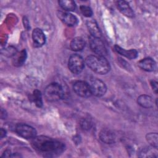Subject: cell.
Instances as JSON below:
<instances>
[{"label": "cell", "mask_w": 158, "mask_h": 158, "mask_svg": "<svg viewBox=\"0 0 158 158\" xmlns=\"http://www.w3.org/2000/svg\"><path fill=\"white\" fill-rule=\"evenodd\" d=\"M138 104L144 108H151L153 106V100L148 95H140L137 99Z\"/></svg>", "instance_id": "cell-16"}, {"label": "cell", "mask_w": 158, "mask_h": 158, "mask_svg": "<svg viewBox=\"0 0 158 158\" xmlns=\"http://www.w3.org/2000/svg\"><path fill=\"white\" fill-rule=\"evenodd\" d=\"M33 148L44 157L60 156L65 150V144L54 138L46 136H35L31 141Z\"/></svg>", "instance_id": "cell-1"}, {"label": "cell", "mask_w": 158, "mask_h": 158, "mask_svg": "<svg viewBox=\"0 0 158 158\" xmlns=\"http://www.w3.org/2000/svg\"><path fill=\"white\" fill-rule=\"evenodd\" d=\"M114 49L115 51L118 53L119 54L126 57L128 59H133L137 57L138 56V52L135 49H130V50H126L125 49H123L120 46L118 45H115Z\"/></svg>", "instance_id": "cell-14"}, {"label": "cell", "mask_w": 158, "mask_h": 158, "mask_svg": "<svg viewBox=\"0 0 158 158\" xmlns=\"http://www.w3.org/2000/svg\"><path fill=\"white\" fill-rule=\"evenodd\" d=\"M31 99H32L33 101L35 102V105L38 107H42V106H43L42 96H41V92L39 90L35 89L33 91V93L32 94Z\"/></svg>", "instance_id": "cell-20"}, {"label": "cell", "mask_w": 158, "mask_h": 158, "mask_svg": "<svg viewBox=\"0 0 158 158\" xmlns=\"http://www.w3.org/2000/svg\"><path fill=\"white\" fill-rule=\"evenodd\" d=\"M86 26L88 31L91 33V36L100 38L101 33L96 22L94 20L91 19L88 20L86 22Z\"/></svg>", "instance_id": "cell-13"}, {"label": "cell", "mask_w": 158, "mask_h": 158, "mask_svg": "<svg viewBox=\"0 0 158 158\" xmlns=\"http://www.w3.org/2000/svg\"><path fill=\"white\" fill-rule=\"evenodd\" d=\"M138 65L143 70L152 72L155 70L156 67V63L152 59L147 57L139 60L138 63Z\"/></svg>", "instance_id": "cell-11"}, {"label": "cell", "mask_w": 158, "mask_h": 158, "mask_svg": "<svg viewBox=\"0 0 158 158\" xmlns=\"http://www.w3.org/2000/svg\"><path fill=\"white\" fill-rule=\"evenodd\" d=\"M116 6L119 11L125 16L128 17H133L134 16V12L127 2L125 1H117L116 2Z\"/></svg>", "instance_id": "cell-12"}, {"label": "cell", "mask_w": 158, "mask_h": 158, "mask_svg": "<svg viewBox=\"0 0 158 158\" xmlns=\"http://www.w3.org/2000/svg\"><path fill=\"white\" fill-rule=\"evenodd\" d=\"M6 116H7V114H6V111L2 109L1 110V118L4 119L6 117Z\"/></svg>", "instance_id": "cell-26"}, {"label": "cell", "mask_w": 158, "mask_h": 158, "mask_svg": "<svg viewBox=\"0 0 158 158\" xmlns=\"http://www.w3.org/2000/svg\"><path fill=\"white\" fill-rule=\"evenodd\" d=\"M64 91L62 86L56 83H51L44 89V96L49 102H56L63 98Z\"/></svg>", "instance_id": "cell-3"}, {"label": "cell", "mask_w": 158, "mask_h": 158, "mask_svg": "<svg viewBox=\"0 0 158 158\" xmlns=\"http://www.w3.org/2000/svg\"><path fill=\"white\" fill-rule=\"evenodd\" d=\"M59 4L64 10L67 11H73L76 9L75 2L73 1L60 0L59 1Z\"/></svg>", "instance_id": "cell-19"}, {"label": "cell", "mask_w": 158, "mask_h": 158, "mask_svg": "<svg viewBox=\"0 0 158 158\" xmlns=\"http://www.w3.org/2000/svg\"><path fill=\"white\" fill-rule=\"evenodd\" d=\"M57 15L59 18L65 24H66L68 26H70V27L74 26L78 23L77 18L74 15L69 12L59 11L57 13Z\"/></svg>", "instance_id": "cell-9"}, {"label": "cell", "mask_w": 158, "mask_h": 158, "mask_svg": "<svg viewBox=\"0 0 158 158\" xmlns=\"http://www.w3.org/2000/svg\"><path fill=\"white\" fill-rule=\"evenodd\" d=\"M81 127L84 130H89L92 126V122L88 118H83L80 122Z\"/></svg>", "instance_id": "cell-24"}, {"label": "cell", "mask_w": 158, "mask_h": 158, "mask_svg": "<svg viewBox=\"0 0 158 158\" xmlns=\"http://www.w3.org/2000/svg\"><path fill=\"white\" fill-rule=\"evenodd\" d=\"M157 148L152 147L151 148H146L143 149L139 152V157H156L157 156V152L156 150Z\"/></svg>", "instance_id": "cell-18"}, {"label": "cell", "mask_w": 158, "mask_h": 158, "mask_svg": "<svg viewBox=\"0 0 158 158\" xmlns=\"http://www.w3.org/2000/svg\"><path fill=\"white\" fill-rule=\"evenodd\" d=\"M100 139L106 144H112L115 141V134L109 130H102L99 133Z\"/></svg>", "instance_id": "cell-15"}, {"label": "cell", "mask_w": 158, "mask_h": 158, "mask_svg": "<svg viewBox=\"0 0 158 158\" xmlns=\"http://www.w3.org/2000/svg\"><path fill=\"white\" fill-rule=\"evenodd\" d=\"M89 85L92 94L96 96L101 97L106 93L107 87L105 83L99 79L94 78L91 80Z\"/></svg>", "instance_id": "cell-8"}, {"label": "cell", "mask_w": 158, "mask_h": 158, "mask_svg": "<svg viewBox=\"0 0 158 158\" xmlns=\"http://www.w3.org/2000/svg\"><path fill=\"white\" fill-rule=\"evenodd\" d=\"M151 86L152 88V89L154 91V92L156 93H157V89H158V85H157V82L154 81V80H152L151 81Z\"/></svg>", "instance_id": "cell-25"}, {"label": "cell", "mask_w": 158, "mask_h": 158, "mask_svg": "<svg viewBox=\"0 0 158 158\" xmlns=\"http://www.w3.org/2000/svg\"><path fill=\"white\" fill-rule=\"evenodd\" d=\"M75 93L82 98H89L92 95L89 85L83 81H77L73 85Z\"/></svg>", "instance_id": "cell-7"}, {"label": "cell", "mask_w": 158, "mask_h": 158, "mask_svg": "<svg viewBox=\"0 0 158 158\" xmlns=\"http://www.w3.org/2000/svg\"><path fill=\"white\" fill-rule=\"evenodd\" d=\"M17 134L25 139H33L36 135V130L30 125L25 123H19L15 127Z\"/></svg>", "instance_id": "cell-6"}, {"label": "cell", "mask_w": 158, "mask_h": 158, "mask_svg": "<svg viewBox=\"0 0 158 158\" xmlns=\"http://www.w3.org/2000/svg\"><path fill=\"white\" fill-rule=\"evenodd\" d=\"M32 39L33 44L36 47H40L43 46L46 41V36L42 30L36 28L33 30Z\"/></svg>", "instance_id": "cell-10"}, {"label": "cell", "mask_w": 158, "mask_h": 158, "mask_svg": "<svg viewBox=\"0 0 158 158\" xmlns=\"http://www.w3.org/2000/svg\"><path fill=\"white\" fill-rule=\"evenodd\" d=\"M89 44L91 50L98 56L104 57L107 54V49L99 38L89 36Z\"/></svg>", "instance_id": "cell-5"}, {"label": "cell", "mask_w": 158, "mask_h": 158, "mask_svg": "<svg viewBox=\"0 0 158 158\" xmlns=\"http://www.w3.org/2000/svg\"><path fill=\"white\" fill-rule=\"evenodd\" d=\"M85 46L84 40L81 37L74 38L70 42V47L72 51H79L82 50Z\"/></svg>", "instance_id": "cell-17"}, {"label": "cell", "mask_w": 158, "mask_h": 158, "mask_svg": "<svg viewBox=\"0 0 158 158\" xmlns=\"http://www.w3.org/2000/svg\"><path fill=\"white\" fill-rule=\"evenodd\" d=\"M0 133H0V135H1V138H2L4 136H5L6 133V130H4L3 128H1Z\"/></svg>", "instance_id": "cell-27"}, {"label": "cell", "mask_w": 158, "mask_h": 158, "mask_svg": "<svg viewBox=\"0 0 158 158\" xmlns=\"http://www.w3.org/2000/svg\"><path fill=\"white\" fill-rule=\"evenodd\" d=\"M15 56H16V54ZM26 57H27L26 51L22 50L18 56H16V57H15V59H14V64L17 65H22L23 62L25 61Z\"/></svg>", "instance_id": "cell-22"}, {"label": "cell", "mask_w": 158, "mask_h": 158, "mask_svg": "<svg viewBox=\"0 0 158 158\" xmlns=\"http://www.w3.org/2000/svg\"><path fill=\"white\" fill-rule=\"evenodd\" d=\"M85 62L91 70L99 74H106L110 69L109 62L103 56H89L86 58Z\"/></svg>", "instance_id": "cell-2"}, {"label": "cell", "mask_w": 158, "mask_h": 158, "mask_svg": "<svg viewBox=\"0 0 158 158\" xmlns=\"http://www.w3.org/2000/svg\"><path fill=\"white\" fill-rule=\"evenodd\" d=\"M147 141L152 146L156 148H157L158 144V135L157 133H149L146 136Z\"/></svg>", "instance_id": "cell-21"}, {"label": "cell", "mask_w": 158, "mask_h": 158, "mask_svg": "<svg viewBox=\"0 0 158 158\" xmlns=\"http://www.w3.org/2000/svg\"><path fill=\"white\" fill-rule=\"evenodd\" d=\"M69 70L74 74L80 73L84 68V60L81 56L78 54L70 56L68 62Z\"/></svg>", "instance_id": "cell-4"}, {"label": "cell", "mask_w": 158, "mask_h": 158, "mask_svg": "<svg viewBox=\"0 0 158 158\" xmlns=\"http://www.w3.org/2000/svg\"><path fill=\"white\" fill-rule=\"evenodd\" d=\"M80 11L81 14L86 17H90L93 15V11L91 9L86 6H81L80 7Z\"/></svg>", "instance_id": "cell-23"}]
</instances>
